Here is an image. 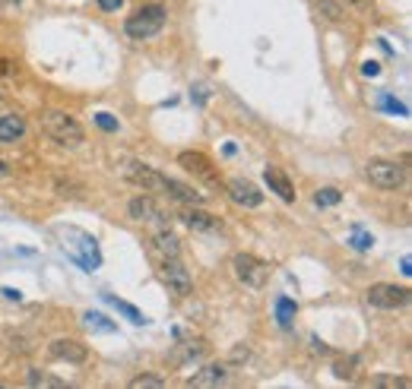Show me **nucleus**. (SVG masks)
<instances>
[{
	"instance_id": "obj_1",
	"label": "nucleus",
	"mask_w": 412,
	"mask_h": 389,
	"mask_svg": "<svg viewBox=\"0 0 412 389\" xmlns=\"http://www.w3.org/2000/svg\"><path fill=\"white\" fill-rule=\"evenodd\" d=\"M54 237L60 241V250H64L67 256L73 259V263H79L83 269H99L102 266V254H99V241L89 235V231L83 228H73V225H54Z\"/></svg>"
},
{
	"instance_id": "obj_2",
	"label": "nucleus",
	"mask_w": 412,
	"mask_h": 389,
	"mask_svg": "<svg viewBox=\"0 0 412 389\" xmlns=\"http://www.w3.org/2000/svg\"><path fill=\"white\" fill-rule=\"evenodd\" d=\"M42 127H45V133H48L51 140L57 142V146H64V149H77V146H83V140H86L79 120L73 118V114H67V111H45L42 114Z\"/></svg>"
},
{
	"instance_id": "obj_3",
	"label": "nucleus",
	"mask_w": 412,
	"mask_h": 389,
	"mask_svg": "<svg viewBox=\"0 0 412 389\" xmlns=\"http://www.w3.org/2000/svg\"><path fill=\"white\" fill-rule=\"evenodd\" d=\"M165 19H168V13H165V6H162V4H143L124 23V29H127V35H130V38H152V35H159V32H162Z\"/></svg>"
},
{
	"instance_id": "obj_4",
	"label": "nucleus",
	"mask_w": 412,
	"mask_h": 389,
	"mask_svg": "<svg viewBox=\"0 0 412 389\" xmlns=\"http://www.w3.org/2000/svg\"><path fill=\"white\" fill-rule=\"evenodd\" d=\"M232 269H235V278H238L245 288H263L269 278V266L254 254H238L232 259Z\"/></svg>"
},
{
	"instance_id": "obj_5",
	"label": "nucleus",
	"mask_w": 412,
	"mask_h": 389,
	"mask_svg": "<svg viewBox=\"0 0 412 389\" xmlns=\"http://www.w3.org/2000/svg\"><path fill=\"white\" fill-rule=\"evenodd\" d=\"M364 171H368V181L381 190H396L403 181H406L403 165H396V162H390V159H371Z\"/></svg>"
},
{
	"instance_id": "obj_6",
	"label": "nucleus",
	"mask_w": 412,
	"mask_h": 389,
	"mask_svg": "<svg viewBox=\"0 0 412 389\" xmlns=\"http://www.w3.org/2000/svg\"><path fill=\"white\" fill-rule=\"evenodd\" d=\"M364 298H368L371 307H381V310H400V307L409 304V288L381 282V285H371Z\"/></svg>"
},
{
	"instance_id": "obj_7",
	"label": "nucleus",
	"mask_w": 412,
	"mask_h": 389,
	"mask_svg": "<svg viewBox=\"0 0 412 389\" xmlns=\"http://www.w3.org/2000/svg\"><path fill=\"white\" fill-rule=\"evenodd\" d=\"M178 165L184 168L187 174L206 181L209 187H219V174H216V165H213V159H209V155H204V152H181L178 155Z\"/></svg>"
},
{
	"instance_id": "obj_8",
	"label": "nucleus",
	"mask_w": 412,
	"mask_h": 389,
	"mask_svg": "<svg viewBox=\"0 0 412 389\" xmlns=\"http://www.w3.org/2000/svg\"><path fill=\"white\" fill-rule=\"evenodd\" d=\"M124 181L137 184V187L146 190V193H162V187H165V177L155 171V168H150V165H140V162H127V165H124Z\"/></svg>"
},
{
	"instance_id": "obj_9",
	"label": "nucleus",
	"mask_w": 412,
	"mask_h": 389,
	"mask_svg": "<svg viewBox=\"0 0 412 389\" xmlns=\"http://www.w3.org/2000/svg\"><path fill=\"white\" fill-rule=\"evenodd\" d=\"M162 278H165V285H168V288H172L178 298H187V295H191V288H194L191 272H187L184 266H181L178 256L162 259Z\"/></svg>"
},
{
	"instance_id": "obj_10",
	"label": "nucleus",
	"mask_w": 412,
	"mask_h": 389,
	"mask_svg": "<svg viewBox=\"0 0 412 389\" xmlns=\"http://www.w3.org/2000/svg\"><path fill=\"white\" fill-rule=\"evenodd\" d=\"M226 193L232 196V203H238V206H245V209H257L263 203V193L251 181H245V177H232V181L226 184Z\"/></svg>"
},
{
	"instance_id": "obj_11",
	"label": "nucleus",
	"mask_w": 412,
	"mask_h": 389,
	"mask_svg": "<svg viewBox=\"0 0 412 389\" xmlns=\"http://www.w3.org/2000/svg\"><path fill=\"white\" fill-rule=\"evenodd\" d=\"M181 222H184L191 231H206V235H216V231H222V218L213 215V213H204L200 206L181 209Z\"/></svg>"
},
{
	"instance_id": "obj_12",
	"label": "nucleus",
	"mask_w": 412,
	"mask_h": 389,
	"mask_svg": "<svg viewBox=\"0 0 412 389\" xmlns=\"http://www.w3.org/2000/svg\"><path fill=\"white\" fill-rule=\"evenodd\" d=\"M48 351H51V358L67 361V364H83L89 358V348L83 342H77V339H54Z\"/></svg>"
},
{
	"instance_id": "obj_13",
	"label": "nucleus",
	"mask_w": 412,
	"mask_h": 389,
	"mask_svg": "<svg viewBox=\"0 0 412 389\" xmlns=\"http://www.w3.org/2000/svg\"><path fill=\"white\" fill-rule=\"evenodd\" d=\"M263 181H267V187L273 190L282 203H295V184L289 181V174L282 171V168L267 165V168H263Z\"/></svg>"
},
{
	"instance_id": "obj_14",
	"label": "nucleus",
	"mask_w": 412,
	"mask_h": 389,
	"mask_svg": "<svg viewBox=\"0 0 412 389\" xmlns=\"http://www.w3.org/2000/svg\"><path fill=\"white\" fill-rule=\"evenodd\" d=\"M127 213H130L137 222H162V213H159V206H155V200L150 193H140V196H133L130 203H127Z\"/></svg>"
},
{
	"instance_id": "obj_15",
	"label": "nucleus",
	"mask_w": 412,
	"mask_h": 389,
	"mask_svg": "<svg viewBox=\"0 0 412 389\" xmlns=\"http://www.w3.org/2000/svg\"><path fill=\"white\" fill-rule=\"evenodd\" d=\"M162 193L174 196L178 203H187V206H204V203H206V196H200L194 187H187V184H181V181H168V177H165V187H162Z\"/></svg>"
},
{
	"instance_id": "obj_16",
	"label": "nucleus",
	"mask_w": 412,
	"mask_h": 389,
	"mask_svg": "<svg viewBox=\"0 0 412 389\" xmlns=\"http://www.w3.org/2000/svg\"><path fill=\"white\" fill-rule=\"evenodd\" d=\"M228 383V367L226 364H206L197 377L191 380V386L204 389V386H226Z\"/></svg>"
},
{
	"instance_id": "obj_17",
	"label": "nucleus",
	"mask_w": 412,
	"mask_h": 389,
	"mask_svg": "<svg viewBox=\"0 0 412 389\" xmlns=\"http://www.w3.org/2000/svg\"><path fill=\"white\" fill-rule=\"evenodd\" d=\"M152 250H155V254H162V259L178 256V254H181V241H178V235H174V231H168V228L155 231V235H152Z\"/></svg>"
},
{
	"instance_id": "obj_18",
	"label": "nucleus",
	"mask_w": 412,
	"mask_h": 389,
	"mask_svg": "<svg viewBox=\"0 0 412 389\" xmlns=\"http://www.w3.org/2000/svg\"><path fill=\"white\" fill-rule=\"evenodd\" d=\"M26 133V120L19 114H0V142H16Z\"/></svg>"
},
{
	"instance_id": "obj_19",
	"label": "nucleus",
	"mask_w": 412,
	"mask_h": 389,
	"mask_svg": "<svg viewBox=\"0 0 412 389\" xmlns=\"http://www.w3.org/2000/svg\"><path fill=\"white\" fill-rule=\"evenodd\" d=\"M105 304H111V307H118V313H124L130 323H137V326H143V323H150V320L143 317V313L137 310V307H130L127 301H121V298H114V295H105Z\"/></svg>"
},
{
	"instance_id": "obj_20",
	"label": "nucleus",
	"mask_w": 412,
	"mask_h": 389,
	"mask_svg": "<svg viewBox=\"0 0 412 389\" xmlns=\"http://www.w3.org/2000/svg\"><path fill=\"white\" fill-rule=\"evenodd\" d=\"M276 320H279L282 329L295 323V301L292 298H276Z\"/></svg>"
},
{
	"instance_id": "obj_21",
	"label": "nucleus",
	"mask_w": 412,
	"mask_h": 389,
	"mask_svg": "<svg viewBox=\"0 0 412 389\" xmlns=\"http://www.w3.org/2000/svg\"><path fill=\"white\" fill-rule=\"evenodd\" d=\"M83 323L89 326V329H96V332H118V326H114L108 317H102V313H96V310H89V313H86V317H83Z\"/></svg>"
},
{
	"instance_id": "obj_22",
	"label": "nucleus",
	"mask_w": 412,
	"mask_h": 389,
	"mask_svg": "<svg viewBox=\"0 0 412 389\" xmlns=\"http://www.w3.org/2000/svg\"><path fill=\"white\" fill-rule=\"evenodd\" d=\"M355 367H359V361H355V358H340L333 364V373L340 380H355Z\"/></svg>"
},
{
	"instance_id": "obj_23",
	"label": "nucleus",
	"mask_w": 412,
	"mask_h": 389,
	"mask_svg": "<svg viewBox=\"0 0 412 389\" xmlns=\"http://www.w3.org/2000/svg\"><path fill=\"white\" fill-rule=\"evenodd\" d=\"M343 200V193L336 187H323V190H317L314 193V203L317 206H336V203Z\"/></svg>"
},
{
	"instance_id": "obj_24",
	"label": "nucleus",
	"mask_w": 412,
	"mask_h": 389,
	"mask_svg": "<svg viewBox=\"0 0 412 389\" xmlns=\"http://www.w3.org/2000/svg\"><path fill=\"white\" fill-rule=\"evenodd\" d=\"M165 380L162 377H152V373H143V377H133L130 380V389H162Z\"/></svg>"
},
{
	"instance_id": "obj_25",
	"label": "nucleus",
	"mask_w": 412,
	"mask_h": 389,
	"mask_svg": "<svg viewBox=\"0 0 412 389\" xmlns=\"http://www.w3.org/2000/svg\"><path fill=\"white\" fill-rule=\"evenodd\" d=\"M371 386H377V389H396V386H400V389H409V380L406 377H374V380H371Z\"/></svg>"
},
{
	"instance_id": "obj_26",
	"label": "nucleus",
	"mask_w": 412,
	"mask_h": 389,
	"mask_svg": "<svg viewBox=\"0 0 412 389\" xmlns=\"http://www.w3.org/2000/svg\"><path fill=\"white\" fill-rule=\"evenodd\" d=\"M29 386H64L60 380L48 377L45 371H29Z\"/></svg>"
},
{
	"instance_id": "obj_27",
	"label": "nucleus",
	"mask_w": 412,
	"mask_h": 389,
	"mask_svg": "<svg viewBox=\"0 0 412 389\" xmlns=\"http://www.w3.org/2000/svg\"><path fill=\"white\" fill-rule=\"evenodd\" d=\"M352 247L355 250H371V247H374V237L364 235L362 228H352Z\"/></svg>"
},
{
	"instance_id": "obj_28",
	"label": "nucleus",
	"mask_w": 412,
	"mask_h": 389,
	"mask_svg": "<svg viewBox=\"0 0 412 389\" xmlns=\"http://www.w3.org/2000/svg\"><path fill=\"white\" fill-rule=\"evenodd\" d=\"M96 124L105 130V133H114V130H118V118H114V114H108V111H99L96 114Z\"/></svg>"
},
{
	"instance_id": "obj_29",
	"label": "nucleus",
	"mask_w": 412,
	"mask_h": 389,
	"mask_svg": "<svg viewBox=\"0 0 412 389\" xmlns=\"http://www.w3.org/2000/svg\"><path fill=\"white\" fill-rule=\"evenodd\" d=\"M384 108H387V111H394V114H403V118H406V114H409V108L406 105H400V101H394V98H387V95H384Z\"/></svg>"
},
{
	"instance_id": "obj_30",
	"label": "nucleus",
	"mask_w": 412,
	"mask_h": 389,
	"mask_svg": "<svg viewBox=\"0 0 412 389\" xmlns=\"http://www.w3.org/2000/svg\"><path fill=\"white\" fill-rule=\"evenodd\" d=\"M228 361H232V364H241V361H247V345H235V351L228 354Z\"/></svg>"
},
{
	"instance_id": "obj_31",
	"label": "nucleus",
	"mask_w": 412,
	"mask_h": 389,
	"mask_svg": "<svg viewBox=\"0 0 412 389\" xmlns=\"http://www.w3.org/2000/svg\"><path fill=\"white\" fill-rule=\"evenodd\" d=\"M96 4H99V10L114 13V10H121V6H124V0H96Z\"/></svg>"
},
{
	"instance_id": "obj_32",
	"label": "nucleus",
	"mask_w": 412,
	"mask_h": 389,
	"mask_svg": "<svg viewBox=\"0 0 412 389\" xmlns=\"http://www.w3.org/2000/svg\"><path fill=\"white\" fill-rule=\"evenodd\" d=\"M362 73H364V77H377V73H381V67H377L374 60H368V64L362 67Z\"/></svg>"
},
{
	"instance_id": "obj_33",
	"label": "nucleus",
	"mask_w": 412,
	"mask_h": 389,
	"mask_svg": "<svg viewBox=\"0 0 412 389\" xmlns=\"http://www.w3.org/2000/svg\"><path fill=\"white\" fill-rule=\"evenodd\" d=\"M400 269H403V276H412V263H409V256H403V259H400Z\"/></svg>"
},
{
	"instance_id": "obj_34",
	"label": "nucleus",
	"mask_w": 412,
	"mask_h": 389,
	"mask_svg": "<svg viewBox=\"0 0 412 389\" xmlns=\"http://www.w3.org/2000/svg\"><path fill=\"white\" fill-rule=\"evenodd\" d=\"M4 295L10 298V301H23V295H19V291H13V288H4Z\"/></svg>"
},
{
	"instance_id": "obj_35",
	"label": "nucleus",
	"mask_w": 412,
	"mask_h": 389,
	"mask_svg": "<svg viewBox=\"0 0 412 389\" xmlns=\"http://www.w3.org/2000/svg\"><path fill=\"white\" fill-rule=\"evenodd\" d=\"M6 73H10V60H4V57H0V79H4Z\"/></svg>"
},
{
	"instance_id": "obj_36",
	"label": "nucleus",
	"mask_w": 412,
	"mask_h": 389,
	"mask_svg": "<svg viewBox=\"0 0 412 389\" xmlns=\"http://www.w3.org/2000/svg\"><path fill=\"white\" fill-rule=\"evenodd\" d=\"M0 177H10V165H6L4 159H0Z\"/></svg>"
},
{
	"instance_id": "obj_37",
	"label": "nucleus",
	"mask_w": 412,
	"mask_h": 389,
	"mask_svg": "<svg viewBox=\"0 0 412 389\" xmlns=\"http://www.w3.org/2000/svg\"><path fill=\"white\" fill-rule=\"evenodd\" d=\"M346 4H352V6H368L371 0H346Z\"/></svg>"
},
{
	"instance_id": "obj_38",
	"label": "nucleus",
	"mask_w": 412,
	"mask_h": 389,
	"mask_svg": "<svg viewBox=\"0 0 412 389\" xmlns=\"http://www.w3.org/2000/svg\"><path fill=\"white\" fill-rule=\"evenodd\" d=\"M4 4H19V0H4Z\"/></svg>"
}]
</instances>
